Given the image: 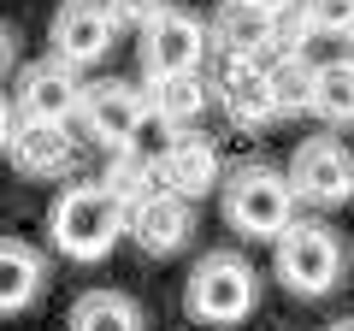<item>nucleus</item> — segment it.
<instances>
[{"label": "nucleus", "mask_w": 354, "mask_h": 331, "mask_svg": "<svg viewBox=\"0 0 354 331\" xmlns=\"http://www.w3.org/2000/svg\"><path fill=\"white\" fill-rule=\"evenodd\" d=\"M195 231V202L171 195L160 184L153 195H142L136 207H124V237H136L142 255H177Z\"/></svg>", "instance_id": "9"}, {"label": "nucleus", "mask_w": 354, "mask_h": 331, "mask_svg": "<svg viewBox=\"0 0 354 331\" xmlns=\"http://www.w3.org/2000/svg\"><path fill=\"white\" fill-rule=\"evenodd\" d=\"M218 195H225V219L254 242H272L283 225L295 219V195H290V178L272 172V166H236L218 178Z\"/></svg>", "instance_id": "4"}, {"label": "nucleus", "mask_w": 354, "mask_h": 331, "mask_svg": "<svg viewBox=\"0 0 354 331\" xmlns=\"http://www.w3.org/2000/svg\"><path fill=\"white\" fill-rule=\"evenodd\" d=\"M342 36H348V53H342V60H354V24H348V30H342Z\"/></svg>", "instance_id": "25"}, {"label": "nucleus", "mask_w": 354, "mask_h": 331, "mask_svg": "<svg viewBox=\"0 0 354 331\" xmlns=\"http://www.w3.org/2000/svg\"><path fill=\"white\" fill-rule=\"evenodd\" d=\"M148 107L160 118H171V125H195V118L207 113V83H201V71H177V77H148Z\"/></svg>", "instance_id": "19"}, {"label": "nucleus", "mask_w": 354, "mask_h": 331, "mask_svg": "<svg viewBox=\"0 0 354 331\" xmlns=\"http://www.w3.org/2000/svg\"><path fill=\"white\" fill-rule=\"evenodd\" d=\"M48 231H53V249L65 260H106L113 242L124 237V207L101 190V184H71V190L53 202L48 213Z\"/></svg>", "instance_id": "1"}, {"label": "nucleus", "mask_w": 354, "mask_h": 331, "mask_svg": "<svg viewBox=\"0 0 354 331\" xmlns=\"http://www.w3.org/2000/svg\"><path fill=\"white\" fill-rule=\"evenodd\" d=\"M101 190L113 195L118 207H136L142 195H153V190H160V160H153V154H142V148H124V142H118V148H113V160H106Z\"/></svg>", "instance_id": "18"}, {"label": "nucleus", "mask_w": 354, "mask_h": 331, "mask_svg": "<svg viewBox=\"0 0 354 331\" xmlns=\"http://www.w3.org/2000/svg\"><path fill=\"white\" fill-rule=\"evenodd\" d=\"M207 89L218 95V107H225V118L236 130H266L272 118H278L272 89H266V71H260L254 53H225V65H218V77L207 83Z\"/></svg>", "instance_id": "10"}, {"label": "nucleus", "mask_w": 354, "mask_h": 331, "mask_svg": "<svg viewBox=\"0 0 354 331\" xmlns=\"http://www.w3.org/2000/svg\"><path fill=\"white\" fill-rule=\"evenodd\" d=\"M301 12H307V30L342 36V30L354 24V0H301Z\"/></svg>", "instance_id": "21"}, {"label": "nucleus", "mask_w": 354, "mask_h": 331, "mask_svg": "<svg viewBox=\"0 0 354 331\" xmlns=\"http://www.w3.org/2000/svg\"><path fill=\"white\" fill-rule=\"evenodd\" d=\"M6 154L24 178H71L77 172V142L71 118H12Z\"/></svg>", "instance_id": "7"}, {"label": "nucleus", "mask_w": 354, "mask_h": 331, "mask_svg": "<svg viewBox=\"0 0 354 331\" xmlns=\"http://www.w3.org/2000/svg\"><path fill=\"white\" fill-rule=\"evenodd\" d=\"M207 60V24L195 12H160L142 24V71L148 77H177V71H201Z\"/></svg>", "instance_id": "6"}, {"label": "nucleus", "mask_w": 354, "mask_h": 331, "mask_svg": "<svg viewBox=\"0 0 354 331\" xmlns=\"http://www.w3.org/2000/svg\"><path fill=\"white\" fill-rule=\"evenodd\" d=\"M71 331H142V314L124 290H83L71 302Z\"/></svg>", "instance_id": "20"}, {"label": "nucleus", "mask_w": 354, "mask_h": 331, "mask_svg": "<svg viewBox=\"0 0 354 331\" xmlns=\"http://www.w3.org/2000/svg\"><path fill=\"white\" fill-rule=\"evenodd\" d=\"M218 178H225V160H218V148L207 136H171V148L160 154V184L171 195H183V202L213 195Z\"/></svg>", "instance_id": "13"}, {"label": "nucleus", "mask_w": 354, "mask_h": 331, "mask_svg": "<svg viewBox=\"0 0 354 331\" xmlns=\"http://www.w3.org/2000/svg\"><path fill=\"white\" fill-rule=\"evenodd\" d=\"M254 302H260V278H254V267L242 255L213 249V255L195 260L189 290H183L189 319H201V325H242L254 314Z\"/></svg>", "instance_id": "3"}, {"label": "nucleus", "mask_w": 354, "mask_h": 331, "mask_svg": "<svg viewBox=\"0 0 354 331\" xmlns=\"http://www.w3.org/2000/svg\"><path fill=\"white\" fill-rule=\"evenodd\" d=\"M12 101H6V95H0V154H6V136H12Z\"/></svg>", "instance_id": "23"}, {"label": "nucleus", "mask_w": 354, "mask_h": 331, "mask_svg": "<svg viewBox=\"0 0 354 331\" xmlns=\"http://www.w3.org/2000/svg\"><path fill=\"white\" fill-rule=\"evenodd\" d=\"M148 113V95L136 89V83H118V77H101V83H83V95H77V125L88 130L95 142H106V148H118V142L136 130V118Z\"/></svg>", "instance_id": "8"}, {"label": "nucleus", "mask_w": 354, "mask_h": 331, "mask_svg": "<svg viewBox=\"0 0 354 331\" xmlns=\"http://www.w3.org/2000/svg\"><path fill=\"white\" fill-rule=\"evenodd\" d=\"M330 331H354V319H337V325H330Z\"/></svg>", "instance_id": "26"}, {"label": "nucleus", "mask_w": 354, "mask_h": 331, "mask_svg": "<svg viewBox=\"0 0 354 331\" xmlns=\"http://www.w3.org/2000/svg\"><path fill=\"white\" fill-rule=\"evenodd\" d=\"M213 42L225 53H266V42H272V6H260V0H218Z\"/></svg>", "instance_id": "16"}, {"label": "nucleus", "mask_w": 354, "mask_h": 331, "mask_svg": "<svg viewBox=\"0 0 354 331\" xmlns=\"http://www.w3.org/2000/svg\"><path fill=\"white\" fill-rule=\"evenodd\" d=\"M12 48H18V42H12V24H0V71L12 65Z\"/></svg>", "instance_id": "24"}, {"label": "nucleus", "mask_w": 354, "mask_h": 331, "mask_svg": "<svg viewBox=\"0 0 354 331\" xmlns=\"http://www.w3.org/2000/svg\"><path fill=\"white\" fill-rule=\"evenodd\" d=\"M278 260H272V272L283 278V290L290 296H330L342 284V267H348V249H342V237L330 225H319V219H290V225L278 231Z\"/></svg>", "instance_id": "2"}, {"label": "nucleus", "mask_w": 354, "mask_h": 331, "mask_svg": "<svg viewBox=\"0 0 354 331\" xmlns=\"http://www.w3.org/2000/svg\"><path fill=\"white\" fill-rule=\"evenodd\" d=\"M283 178H290L295 202H307V207H342V202H354V154L342 148L337 136H313V142L295 148V160H290Z\"/></svg>", "instance_id": "5"}, {"label": "nucleus", "mask_w": 354, "mask_h": 331, "mask_svg": "<svg viewBox=\"0 0 354 331\" xmlns=\"http://www.w3.org/2000/svg\"><path fill=\"white\" fill-rule=\"evenodd\" d=\"M307 113L325 118V125H354V60H325V65H313Z\"/></svg>", "instance_id": "17"}, {"label": "nucleus", "mask_w": 354, "mask_h": 331, "mask_svg": "<svg viewBox=\"0 0 354 331\" xmlns=\"http://www.w3.org/2000/svg\"><path fill=\"white\" fill-rule=\"evenodd\" d=\"M41 284H48V260L30 242L0 237V314H24L41 296Z\"/></svg>", "instance_id": "15"}, {"label": "nucleus", "mask_w": 354, "mask_h": 331, "mask_svg": "<svg viewBox=\"0 0 354 331\" xmlns=\"http://www.w3.org/2000/svg\"><path fill=\"white\" fill-rule=\"evenodd\" d=\"M113 18H106V6L101 0H65L59 12H53V24H48V42H53V60H65V65H95V60H106V48H113Z\"/></svg>", "instance_id": "11"}, {"label": "nucleus", "mask_w": 354, "mask_h": 331, "mask_svg": "<svg viewBox=\"0 0 354 331\" xmlns=\"http://www.w3.org/2000/svg\"><path fill=\"white\" fill-rule=\"evenodd\" d=\"M160 6L165 0H106V18H113V24H148Z\"/></svg>", "instance_id": "22"}, {"label": "nucleus", "mask_w": 354, "mask_h": 331, "mask_svg": "<svg viewBox=\"0 0 354 331\" xmlns=\"http://www.w3.org/2000/svg\"><path fill=\"white\" fill-rule=\"evenodd\" d=\"M77 95H83L77 65H65V60H36V65L18 71L12 113H18V118H71V113H77Z\"/></svg>", "instance_id": "12"}, {"label": "nucleus", "mask_w": 354, "mask_h": 331, "mask_svg": "<svg viewBox=\"0 0 354 331\" xmlns=\"http://www.w3.org/2000/svg\"><path fill=\"white\" fill-rule=\"evenodd\" d=\"M254 60H260V71H266V89H272L278 118L307 113V83H313L307 48H266V53H254Z\"/></svg>", "instance_id": "14"}, {"label": "nucleus", "mask_w": 354, "mask_h": 331, "mask_svg": "<svg viewBox=\"0 0 354 331\" xmlns=\"http://www.w3.org/2000/svg\"><path fill=\"white\" fill-rule=\"evenodd\" d=\"M260 6H278V0H260Z\"/></svg>", "instance_id": "27"}]
</instances>
